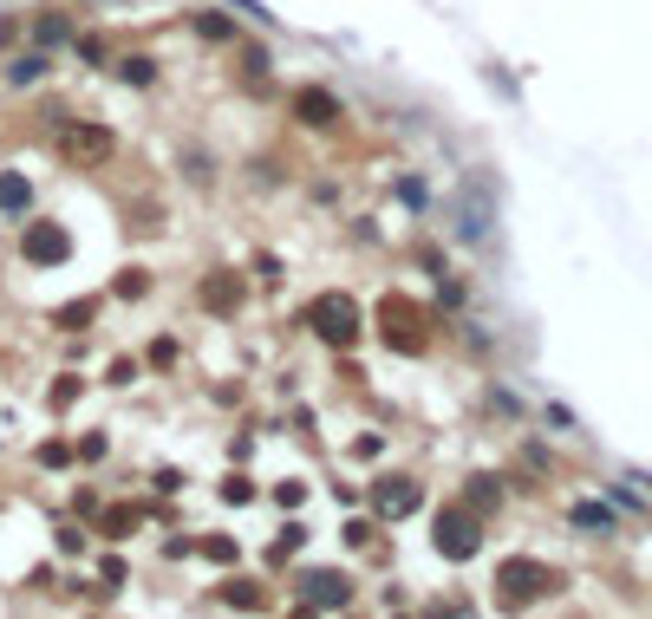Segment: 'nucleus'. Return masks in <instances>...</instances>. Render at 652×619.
I'll use <instances>...</instances> for the list:
<instances>
[{"mask_svg": "<svg viewBox=\"0 0 652 619\" xmlns=\"http://www.w3.org/2000/svg\"><path fill=\"white\" fill-rule=\"evenodd\" d=\"M196 300H202L209 313H235V307H242V274H209Z\"/></svg>", "mask_w": 652, "mask_h": 619, "instance_id": "obj_12", "label": "nucleus"}, {"mask_svg": "<svg viewBox=\"0 0 652 619\" xmlns=\"http://www.w3.org/2000/svg\"><path fill=\"white\" fill-rule=\"evenodd\" d=\"M379 320H385V346H398V352H418L425 346V326H431V313L425 307H411V300H385L379 307Z\"/></svg>", "mask_w": 652, "mask_h": 619, "instance_id": "obj_6", "label": "nucleus"}, {"mask_svg": "<svg viewBox=\"0 0 652 619\" xmlns=\"http://www.w3.org/2000/svg\"><path fill=\"white\" fill-rule=\"evenodd\" d=\"M150 366H176V339H157V346H150Z\"/></svg>", "mask_w": 652, "mask_h": 619, "instance_id": "obj_32", "label": "nucleus"}, {"mask_svg": "<svg viewBox=\"0 0 652 619\" xmlns=\"http://www.w3.org/2000/svg\"><path fill=\"white\" fill-rule=\"evenodd\" d=\"M33 202H39V196H33V183H26L20 170H0V215H7V222H20V215H33Z\"/></svg>", "mask_w": 652, "mask_h": 619, "instance_id": "obj_11", "label": "nucleus"}, {"mask_svg": "<svg viewBox=\"0 0 652 619\" xmlns=\"http://www.w3.org/2000/svg\"><path fill=\"white\" fill-rule=\"evenodd\" d=\"M72 52H78L85 65H104V59H111V46H104L98 33H78V39H72Z\"/></svg>", "mask_w": 652, "mask_h": 619, "instance_id": "obj_21", "label": "nucleus"}, {"mask_svg": "<svg viewBox=\"0 0 652 619\" xmlns=\"http://www.w3.org/2000/svg\"><path fill=\"white\" fill-rule=\"evenodd\" d=\"M294 117L313 124V131H327V124H340V98H333L327 85H300V91H294Z\"/></svg>", "mask_w": 652, "mask_h": 619, "instance_id": "obj_10", "label": "nucleus"}, {"mask_svg": "<svg viewBox=\"0 0 652 619\" xmlns=\"http://www.w3.org/2000/svg\"><path fill=\"white\" fill-rule=\"evenodd\" d=\"M300 320H307L327 346H353V339H359V326H366V313H359V300H353V294H313Z\"/></svg>", "mask_w": 652, "mask_h": 619, "instance_id": "obj_2", "label": "nucleus"}, {"mask_svg": "<svg viewBox=\"0 0 652 619\" xmlns=\"http://www.w3.org/2000/svg\"><path fill=\"white\" fill-rule=\"evenodd\" d=\"M372 509H379V522H405V516L425 509V483L418 476H379L372 483Z\"/></svg>", "mask_w": 652, "mask_h": 619, "instance_id": "obj_7", "label": "nucleus"}, {"mask_svg": "<svg viewBox=\"0 0 652 619\" xmlns=\"http://www.w3.org/2000/svg\"><path fill=\"white\" fill-rule=\"evenodd\" d=\"M118 78H124V85H157V59H150V52H124V59H118Z\"/></svg>", "mask_w": 652, "mask_h": 619, "instance_id": "obj_16", "label": "nucleus"}, {"mask_svg": "<svg viewBox=\"0 0 652 619\" xmlns=\"http://www.w3.org/2000/svg\"><path fill=\"white\" fill-rule=\"evenodd\" d=\"M144 287H150V274H137V268H124V281H118V294H124V300H137Z\"/></svg>", "mask_w": 652, "mask_h": 619, "instance_id": "obj_29", "label": "nucleus"}, {"mask_svg": "<svg viewBox=\"0 0 652 619\" xmlns=\"http://www.w3.org/2000/svg\"><path fill=\"white\" fill-rule=\"evenodd\" d=\"M189 33H196V39H209V46H229V39H235V20H229V13H216V7H196V13H189Z\"/></svg>", "mask_w": 652, "mask_h": 619, "instance_id": "obj_14", "label": "nucleus"}, {"mask_svg": "<svg viewBox=\"0 0 652 619\" xmlns=\"http://www.w3.org/2000/svg\"><path fill=\"white\" fill-rule=\"evenodd\" d=\"M111 150H118V137H111L104 124H59V157H65V163L91 170V163H104Z\"/></svg>", "mask_w": 652, "mask_h": 619, "instance_id": "obj_5", "label": "nucleus"}, {"mask_svg": "<svg viewBox=\"0 0 652 619\" xmlns=\"http://www.w3.org/2000/svg\"><path fill=\"white\" fill-rule=\"evenodd\" d=\"M104 450H111V444H104V431H85V437H78V457H85V463H98Z\"/></svg>", "mask_w": 652, "mask_h": 619, "instance_id": "obj_25", "label": "nucleus"}, {"mask_svg": "<svg viewBox=\"0 0 652 619\" xmlns=\"http://www.w3.org/2000/svg\"><path fill=\"white\" fill-rule=\"evenodd\" d=\"M568 516H575V529H614V509H607V503H575Z\"/></svg>", "mask_w": 652, "mask_h": 619, "instance_id": "obj_20", "label": "nucleus"}, {"mask_svg": "<svg viewBox=\"0 0 652 619\" xmlns=\"http://www.w3.org/2000/svg\"><path fill=\"white\" fill-rule=\"evenodd\" d=\"M294 594H300V607L340 614V607H353V574H340V568H300V574H294Z\"/></svg>", "mask_w": 652, "mask_h": 619, "instance_id": "obj_4", "label": "nucleus"}, {"mask_svg": "<svg viewBox=\"0 0 652 619\" xmlns=\"http://www.w3.org/2000/svg\"><path fill=\"white\" fill-rule=\"evenodd\" d=\"M229 7H235V13H248V20H261V26H268V20H274V13H268V7H261V0H229Z\"/></svg>", "mask_w": 652, "mask_h": 619, "instance_id": "obj_33", "label": "nucleus"}, {"mask_svg": "<svg viewBox=\"0 0 652 619\" xmlns=\"http://www.w3.org/2000/svg\"><path fill=\"white\" fill-rule=\"evenodd\" d=\"M464 503H470L477 516H490V509L503 503V490H496V476H470V490H464Z\"/></svg>", "mask_w": 652, "mask_h": 619, "instance_id": "obj_18", "label": "nucleus"}, {"mask_svg": "<svg viewBox=\"0 0 652 619\" xmlns=\"http://www.w3.org/2000/svg\"><path fill=\"white\" fill-rule=\"evenodd\" d=\"M196 555H202V561H235V542H229V535H209Z\"/></svg>", "mask_w": 652, "mask_h": 619, "instance_id": "obj_24", "label": "nucleus"}, {"mask_svg": "<svg viewBox=\"0 0 652 619\" xmlns=\"http://www.w3.org/2000/svg\"><path fill=\"white\" fill-rule=\"evenodd\" d=\"M46 72H52L46 46H33V52H13V59H7V85H20V91H26V85H39Z\"/></svg>", "mask_w": 652, "mask_h": 619, "instance_id": "obj_13", "label": "nucleus"}, {"mask_svg": "<svg viewBox=\"0 0 652 619\" xmlns=\"http://www.w3.org/2000/svg\"><path fill=\"white\" fill-rule=\"evenodd\" d=\"M398 202H411V209H425V202H431V189H425L418 176H398Z\"/></svg>", "mask_w": 652, "mask_h": 619, "instance_id": "obj_22", "label": "nucleus"}, {"mask_svg": "<svg viewBox=\"0 0 652 619\" xmlns=\"http://www.w3.org/2000/svg\"><path fill=\"white\" fill-rule=\"evenodd\" d=\"M470 294H464V281H451V274H438V307H464Z\"/></svg>", "mask_w": 652, "mask_h": 619, "instance_id": "obj_23", "label": "nucleus"}, {"mask_svg": "<svg viewBox=\"0 0 652 619\" xmlns=\"http://www.w3.org/2000/svg\"><path fill=\"white\" fill-rule=\"evenodd\" d=\"M229 607H261V594H255V581H229Z\"/></svg>", "mask_w": 652, "mask_h": 619, "instance_id": "obj_28", "label": "nucleus"}, {"mask_svg": "<svg viewBox=\"0 0 652 619\" xmlns=\"http://www.w3.org/2000/svg\"><path fill=\"white\" fill-rule=\"evenodd\" d=\"M183 176H189V183H209V157H202V150H196V157H183Z\"/></svg>", "mask_w": 652, "mask_h": 619, "instance_id": "obj_31", "label": "nucleus"}, {"mask_svg": "<svg viewBox=\"0 0 652 619\" xmlns=\"http://www.w3.org/2000/svg\"><path fill=\"white\" fill-rule=\"evenodd\" d=\"M72 398H78V379H72V372H65V379H59V385H52V411H65V405H72Z\"/></svg>", "mask_w": 652, "mask_h": 619, "instance_id": "obj_30", "label": "nucleus"}, {"mask_svg": "<svg viewBox=\"0 0 652 619\" xmlns=\"http://www.w3.org/2000/svg\"><path fill=\"white\" fill-rule=\"evenodd\" d=\"M104 529H111V542H124V535L137 529V509H111V522H104Z\"/></svg>", "mask_w": 652, "mask_h": 619, "instance_id": "obj_27", "label": "nucleus"}, {"mask_svg": "<svg viewBox=\"0 0 652 619\" xmlns=\"http://www.w3.org/2000/svg\"><path fill=\"white\" fill-rule=\"evenodd\" d=\"M52 320H59V326H65V333H85V326H91V320H98V300H91V294H85V300H65V307H59V313H52Z\"/></svg>", "mask_w": 652, "mask_h": 619, "instance_id": "obj_17", "label": "nucleus"}, {"mask_svg": "<svg viewBox=\"0 0 652 619\" xmlns=\"http://www.w3.org/2000/svg\"><path fill=\"white\" fill-rule=\"evenodd\" d=\"M457 235H464L470 248H483V242L496 235V183H490L483 170H470V176L457 183Z\"/></svg>", "mask_w": 652, "mask_h": 619, "instance_id": "obj_1", "label": "nucleus"}, {"mask_svg": "<svg viewBox=\"0 0 652 619\" xmlns=\"http://www.w3.org/2000/svg\"><path fill=\"white\" fill-rule=\"evenodd\" d=\"M431 542H438V555L470 561V555L483 548V522H477V509H470V503H444L438 522H431Z\"/></svg>", "mask_w": 652, "mask_h": 619, "instance_id": "obj_3", "label": "nucleus"}, {"mask_svg": "<svg viewBox=\"0 0 652 619\" xmlns=\"http://www.w3.org/2000/svg\"><path fill=\"white\" fill-rule=\"evenodd\" d=\"M20 255H26L33 268H65V261H72V235H65L59 222H26Z\"/></svg>", "mask_w": 652, "mask_h": 619, "instance_id": "obj_8", "label": "nucleus"}, {"mask_svg": "<svg viewBox=\"0 0 652 619\" xmlns=\"http://www.w3.org/2000/svg\"><path fill=\"white\" fill-rule=\"evenodd\" d=\"M268 72H274L268 46H248V52H242V85H248V78H255V85H268Z\"/></svg>", "mask_w": 652, "mask_h": 619, "instance_id": "obj_19", "label": "nucleus"}, {"mask_svg": "<svg viewBox=\"0 0 652 619\" xmlns=\"http://www.w3.org/2000/svg\"><path fill=\"white\" fill-rule=\"evenodd\" d=\"M65 39H72V20H65V13H39V20H33V46L52 52V46H65Z\"/></svg>", "mask_w": 652, "mask_h": 619, "instance_id": "obj_15", "label": "nucleus"}, {"mask_svg": "<svg viewBox=\"0 0 652 619\" xmlns=\"http://www.w3.org/2000/svg\"><path fill=\"white\" fill-rule=\"evenodd\" d=\"M496 587H503V607H522V601H542V594L555 587V574H549L542 561H503Z\"/></svg>", "mask_w": 652, "mask_h": 619, "instance_id": "obj_9", "label": "nucleus"}, {"mask_svg": "<svg viewBox=\"0 0 652 619\" xmlns=\"http://www.w3.org/2000/svg\"><path fill=\"white\" fill-rule=\"evenodd\" d=\"M39 463H46V470H65V463H72V450L52 437V444H39Z\"/></svg>", "mask_w": 652, "mask_h": 619, "instance_id": "obj_26", "label": "nucleus"}]
</instances>
